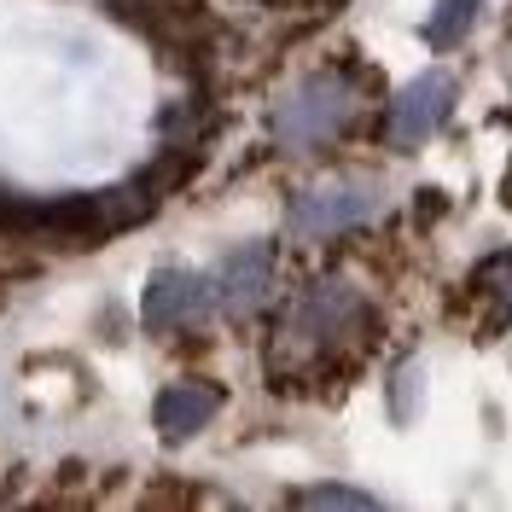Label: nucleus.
Instances as JSON below:
<instances>
[{
  "instance_id": "obj_2",
  "label": "nucleus",
  "mask_w": 512,
  "mask_h": 512,
  "mask_svg": "<svg viewBox=\"0 0 512 512\" xmlns=\"http://www.w3.org/2000/svg\"><path fill=\"white\" fill-rule=\"evenodd\" d=\"M350 117H355L350 82H344V76H309L303 88L286 94L280 117H274V134H280L286 152H315V146H326Z\"/></svg>"
},
{
  "instance_id": "obj_1",
  "label": "nucleus",
  "mask_w": 512,
  "mask_h": 512,
  "mask_svg": "<svg viewBox=\"0 0 512 512\" xmlns=\"http://www.w3.org/2000/svg\"><path fill=\"white\" fill-rule=\"evenodd\" d=\"M361 320H367V309H361L355 286H344V280H320L315 291H303V297H297V309L286 315V326H280V350L303 355L297 367L326 361V355H338L344 338L361 332Z\"/></svg>"
},
{
  "instance_id": "obj_8",
  "label": "nucleus",
  "mask_w": 512,
  "mask_h": 512,
  "mask_svg": "<svg viewBox=\"0 0 512 512\" xmlns=\"http://www.w3.org/2000/svg\"><path fill=\"white\" fill-rule=\"evenodd\" d=\"M478 6H483V0H437V6H431V18H425V47H431V53L460 47L466 30L478 24Z\"/></svg>"
},
{
  "instance_id": "obj_3",
  "label": "nucleus",
  "mask_w": 512,
  "mask_h": 512,
  "mask_svg": "<svg viewBox=\"0 0 512 512\" xmlns=\"http://www.w3.org/2000/svg\"><path fill=\"white\" fill-rule=\"evenodd\" d=\"M379 210V187L373 181H326V187H309L291 198V239H332L344 227H361L367 216Z\"/></svg>"
},
{
  "instance_id": "obj_5",
  "label": "nucleus",
  "mask_w": 512,
  "mask_h": 512,
  "mask_svg": "<svg viewBox=\"0 0 512 512\" xmlns=\"http://www.w3.org/2000/svg\"><path fill=\"white\" fill-rule=\"evenodd\" d=\"M210 303H216L210 280H198L187 268H158V274L146 280V326H152V332H175V326H187L192 315H204Z\"/></svg>"
},
{
  "instance_id": "obj_7",
  "label": "nucleus",
  "mask_w": 512,
  "mask_h": 512,
  "mask_svg": "<svg viewBox=\"0 0 512 512\" xmlns=\"http://www.w3.org/2000/svg\"><path fill=\"white\" fill-rule=\"evenodd\" d=\"M222 414V390L204 379H181L169 384L158 396V431L169 437V443H181V437H192L198 425H210V419Z\"/></svg>"
},
{
  "instance_id": "obj_10",
  "label": "nucleus",
  "mask_w": 512,
  "mask_h": 512,
  "mask_svg": "<svg viewBox=\"0 0 512 512\" xmlns=\"http://www.w3.org/2000/svg\"><path fill=\"white\" fill-rule=\"evenodd\" d=\"M483 280H489V286L501 291V303L512 309V256H495V262L483 268Z\"/></svg>"
},
{
  "instance_id": "obj_4",
  "label": "nucleus",
  "mask_w": 512,
  "mask_h": 512,
  "mask_svg": "<svg viewBox=\"0 0 512 512\" xmlns=\"http://www.w3.org/2000/svg\"><path fill=\"white\" fill-rule=\"evenodd\" d=\"M448 111H454V76L448 70H425L390 105V140L396 146H425L448 123Z\"/></svg>"
},
{
  "instance_id": "obj_11",
  "label": "nucleus",
  "mask_w": 512,
  "mask_h": 512,
  "mask_svg": "<svg viewBox=\"0 0 512 512\" xmlns=\"http://www.w3.org/2000/svg\"><path fill=\"white\" fill-rule=\"evenodd\" d=\"M501 198H507V210H512V163H507V181H501Z\"/></svg>"
},
{
  "instance_id": "obj_9",
  "label": "nucleus",
  "mask_w": 512,
  "mask_h": 512,
  "mask_svg": "<svg viewBox=\"0 0 512 512\" xmlns=\"http://www.w3.org/2000/svg\"><path fill=\"white\" fill-rule=\"evenodd\" d=\"M297 507H361V512H373L379 501H373L367 489H344V483H320V489H303V495H297Z\"/></svg>"
},
{
  "instance_id": "obj_6",
  "label": "nucleus",
  "mask_w": 512,
  "mask_h": 512,
  "mask_svg": "<svg viewBox=\"0 0 512 512\" xmlns=\"http://www.w3.org/2000/svg\"><path fill=\"white\" fill-rule=\"evenodd\" d=\"M268 274H274V251H268V245H245V251H233L222 268H216L210 291H216V303H222L227 315H245V309L262 303Z\"/></svg>"
}]
</instances>
